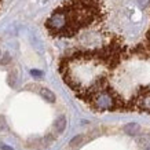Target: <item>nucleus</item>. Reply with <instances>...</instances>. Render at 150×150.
Here are the masks:
<instances>
[{
    "label": "nucleus",
    "mask_w": 150,
    "mask_h": 150,
    "mask_svg": "<svg viewBox=\"0 0 150 150\" xmlns=\"http://www.w3.org/2000/svg\"><path fill=\"white\" fill-rule=\"evenodd\" d=\"M105 0H64L46 19V29L54 39H72L88 28L105 22Z\"/></svg>",
    "instance_id": "nucleus-1"
},
{
    "label": "nucleus",
    "mask_w": 150,
    "mask_h": 150,
    "mask_svg": "<svg viewBox=\"0 0 150 150\" xmlns=\"http://www.w3.org/2000/svg\"><path fill=\"white\" fill-rule=\"evenodd\" d=\"M55 131H57V134H61V132H64L65 127H66V118L64 117V116H61V117L55 121Z\"/></svg>",
    "instance_id": "nucleus-2"
},
{
    "label": "nucleus",
    "mask_w": 150,
    "mask_h": 150,
    "mask_svg": "<svg viewBox=\"0 0 150 150\" xmlns=\"http://www.w3.org/2000/svg\"><path fill=\"white\" fill-rule=\"evenodd\" d=\"M41 95H43V98H46V100H48V102H55V95L54 92L50 91L48 88H41Z\"/></svg>",
    "instance_id": "nucleus-3"
},
{
    "label": "nucleus",
    "mask_w": 150,
    "mask_h": 150,
    "mask_svg": "<svg viewBox=\"0 0 150 150\" xmlns=\"http://www.w3.org/2000/svg\"><path fill=\"white\" fill-rule=\"evenodd\" d=\"M81 141H83V137H76L72 142H70V146H76L77 143H80Z\"/></svg>",
    "instance_id": "nucleus-4"
},
{
    "label": "nucleus",
    "mask_w": 150,
    "mask_h": 150,
    "mask_svg": "<svg viewBox=\"0 0 150 150\" xmlns=\"http://www.w3.org/2000/svg\"><path fill=\"white\" fill-rule=\"evenodd\" d=\"M138 1H139V3H141V4H147V3H149V0H138Z\"/></svg>",
    "instance_id": "nucleus-5"
},
{
    "label": "nucleus",
    "mask_w": 150,
    "mask_h": 150,
    "mask_svg": "<svg viewBox=\"0 0 150 150\" xmlns=\"http://www.w3.org/2000/svg\"><path fill=\"white\" fill-rule=\"evenodd\" d=\"M30 73H32L33 76H40V74H41L40 72H36V70H32V72H30Z\"/></svg>",
    "instance_id": "nucleus-6"
}]
</instances>
